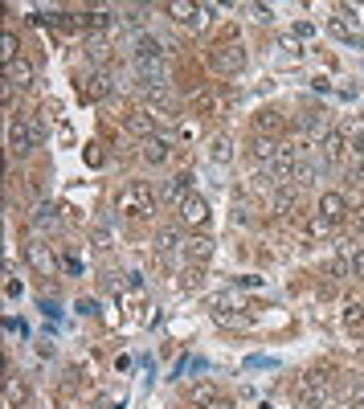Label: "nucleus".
<instances>
[{
    "instance_id": "f257e3e1",
    "label": "nucleus",
    "mask_w": 364,
    "mask_h": 409,
    "mask_svg": "<svg viewBox=\"0 0 364 409\" xmlns=\"http://www.w3.org/2000/svg\"><path fill=\"white\" fill-rule=\"evenodd\" d=\"M336 397V381H331L328 368H319V373H307V376H299V385H295V405L299 409H323Z\"/></svg>"
},
{
    "instance_id": "f03ea898",
    "label": "nucleus",
    "mask_w": 364,
    "mask_h": 409,
    "mask_svg": "<svg viewBox=\"0 0 364 409\" xmlns=\"http://www.w3.org/2000/svg\"><path fill=\"white\" fill-rule=\"evenodd\" d=\"M115 209L123 213V217H148V213H156V193H151V184H144V180L123 184Z\"/></svg>"
},
{
    "instance_id": "7ed1b4c3",
    "label": "nucleus",
    "mask_w": 364,
    "mask_h": 409,
    "mask_svg": "<svg viewBox=\"0 0 364 409\" xmlns=\"http://www.w3.org/2000/svg\"><path fill=\"white\" fill-rule=\"evenodd\" d=\"M41 135H46V131H41L37 119H13V123H9V147H13L17 156L33 152V147L41 144Z\"/></svg>"
},
{
    "instance_id": "20e7f679",
    "label": "nucleus",
    "mask_w": 364,
    "mask_h": 409,
    "mask_svg": "<svg viewBox=\"0 0 364 409\" xmlns=\"http://www.w3.org/2000/svg\"><path fill=\"white\" fill-rule=\"evenodd\" d=\"M246 46H237V41H230V46H217L213 49V70L217 74H242V65H246Z\"/></svg>"
},
{
    "instance_id": "39448f33",
    "label": "nucleus",
    "mask_w": 364,
    "mask_h": 409,
    "mask_svg": "<svg viewBox=\"0 0 364 409\" xmlns=\"http://www.w3.org/2000/svg\"><path fill=\"white\" fill-rule=\"evenodd\" d=\"M299 139H303V144L311 147L315 139H319V144H323V135H328V119H323V115L315 111V115H299Z\"/></svg>"
},
{
    "instance_id": "423d86ee",
    "label": "nucleus",
    "mask_w": 364,
    "mask_h": 409,
    "mask_svg": "<svg viewBox=\"0 0 364 409\" xmlns=\"http://www.w3.org/2000/svg\"><path fill=\"white\" fill-rule=\"evenodd\" d=\"M25 258H29V266H33L37 275H53L58 270V258H53V250L46 242H29L25 245Z\"/></svg>"
},
{
    "instance_id": "0eeeda50",
    "label": "nucleus",
    "mask_w": 364,
    "mask_h": 409,
    "mask_svg": "<svg viewBox=\"0 0 364 409\" xmlns=\"http://www.w3.org/2000/svg\"><path fill=\"white\" fill-rule=\"evenodd\" d=\"M181 217H184V225L188 229H200V225H209V201H205V196H188V201H184L181 205Z\"/></svg>"
},
{
    "instance_id": "6e6552de",
    "label": "nucleus",
    "mask_w": 364,
    "mask_h": 409,
    "mask_svg": "<svg viewBox=\"0 0 364 409\" xmlns=\"http://www.w3.org/2000/svg\"><path fill=\"white\" fill-rule=\"evenodd\" d=\"M168 13H172V21H181V25H193V29H200V25H205V9H200V4H188V0H172V4H168Z\"/></svg>"
},
{
    "instance_id": "1a4fd4ad",
    "label": "nucleus",
    "mask_w": 364,
    "mask_h": 409,
    "mask_svg": "<svg viewBox=\"0 0 364 409\" xmlns=\"http://www.w3.org/2000/svg\"><path fill=\"white\" fill-rule=\"evenodd\" d=\"M4 82H9V86H13V90H25V86H33V65L25 62V58H17V62H9L4 65Z\"/></svg>"
},
{
    "instance_id": "9d476101",
    "label": "nucleus",
    "mask_w": 364,
    "mask_h": 409,
    "mask_svg": "<svg viewBox=\"0 0 364 409\" xmlns=\"http://www.w3.org/2000/svg\"><path fill=\"white\" fill-rule=\"evenodd\" d=\"M344 213H348L344 193H323V196H319V217H328L331 225H336V221H340Z\"/></svg>"
},
{
    "instance_id": "9b49d317",
    "label": "nucleus",
    "mask_w": 364,
    "mask_h": 409,
    "mask_svg": "<svg viewBox=\"0 0 364 409\" xmlns=\"http://www.w3.org/2000/svg\"><path fill=\"white\" fill-rule=\"evenodd\" d=\"M319 152H323V160H344V152H348V135L344 131H328L323 135V144H319Z\"/></svg>"
},
{
    "instance_id": "f8f14e48",
    "label": "nucleus",
    "mask_w": 364,
    "mask_h": 409,
    "mask_svg": "<svg viewBox=\"0 0 364 409\" xmlns=\"http://www.w3.org/2000/svg\"><path fill=\"white\" fill-rule=\"evenodd\" d=\"M127 131H132V135H139V144H144V139H151V135H156V119H151L148 111H132V115H127Z\"/></svg>"
},
{
    "instance_id": "ddd939ff",
    "label": "nucleus",
    "mask_w": 364,
    "mask_h": 409,
    "mask_svg": "<svg viewBox=\"0 0 364 409\" xmlns=\"http://www.w3.org/2000/svg\"><path fill=\"white\" fill-rule=\"evenodd\" d=\"M184 254L197 262V266H205V262L213 258V242H209L205 233H197V238H188V242H184Z\"/></svg>"
},
{
    "instance_id": "4468645a",
    "label": "nucleus",
    "mask_w": 364,
    "mask_h": 409,
    "mask_svg": "<svg viewBox=\"0 0 364 409\" xmlns=\"http://www.w3.org/2000/svg\"><path fill=\"white\" fill-rule=\"evenodd\" d=\"M221 311H250V299L242 291H221L213 299V315H221Z\"/></svg>"
},
{
    "instance_id": "2eb2a0df",
    "label": "nucleus",
    "mask_w": 364,
    "mask_h": 409,
    "mask_svg": "<svg viewBox=\"0 0 364 409\" xmlns=\"http://www.w3.org/2000/svg\"><path fill=\"white\" fill-rule=\"evenodd\" d=\"M139 156H144L148 164H164V160H168V139H164V135H151V139H144V144H139Z\"/></svg>"
},
{
    "instance_id": "dca6fc26",
    "label": "nucleus",
    "mask_w": 364,
    "mask_h": 409,
    "mask_svg": "<svg viewBox=\"0 0 364 409\" xmlns=\"http://www.w3.org/2000/svg\"><path fill=\"white\" fill-rule=\"evenodd\" d=\"M135 62H160V41L148 37V33H139L135 37Z\"/></svg>"
},
{
    "instance_id": "f3484780",
    "label": "nucleus",
    "mask_w": 364,
    "mask_h": 409,
    "mask_svg": "<svg viewBox=\"0 0 364 409\" xmlns=\"http://www.w3.org/2000/svg\"><path fill=\"white\" fill-rule=\"evenodd\" d=\"M168 196L176 201V209H181L184 201L193 196V172H181V176H172V188H168Z\"/></svg>"
},
{
    "instance_id": "a211bd4d",
    "label": "nucleus",
    "mask_w": 364,
    "mask_h": 409,
    "mask_svg": "<svg viewBox=\"0 0 364 409\" xmlns=\"http://www.w3.org/2000/svg\"><path fill=\"white\" fill-rule=\"evenodd\" d=\"M82 95L86 98H107L111 95V74H90V78L82 82Z\"/></svg>"
},
{
    "instance_id": "6ab92c4d",
    "label": "nucleus",
    "mask_w": 364,
    "mask_h": 409,
    "mask_svg": "<svg viewBox=\"0 0 364 409\" xmlns=\"http://www.w3.org/2000/svg\"><path fill=\"white\" fill-rule=\"evenodd\" d=\"M135 70H139V78L148 82L151 90H160V86H164V65H160V62H135Z\"/></svg>"
},
{
    "instance_id": "aec40b11",
    "label": "nucleus",
    "mask_w": 364,
    "mask_h": 409,
    "mask_svg": "<svg viewBox=\"0 0 364 409\" xmlns=\"http://www.w3.org/2000/svg\"><path fill=\"white\" fill-rule=\"evenodd\" d=\"M279 139H270V135H258V139H254V144H250V152H254V156H258V160L262 164H270L274 160V156H279Z\"/></svg>"
},
{
    "instance_id": "412c9836",
    "label": "nucleus",
    "mask_w": 364,
    "mask_h": 409,
    "mask_svg": "<svg viewBox=\"0 0 364 409\" xmlns=\"http://www.w3.org/2000/svg\"><path fill=\"white\" fill-rule=\"evenodd\" d=\"M4 397H9V405H13V409H21L25 401H29V389H25V381L9 376V385H4Z\"/></svg>"
},
{
    "instance_id": "4be33fe9",
    "label": "nucleus",
    "mask_w": 364,
    "mask_h": 409,
    "mask_svg": "<svg viewBox=\"0 0 364 409\" xmlns=\"http://www.w3.org/2000/svg\"><path fill=\"white\" fill-rule=\"evenodd\" d=\"M33 229H41V233H53V229H58V209H53V205H41V209L33 213Z\"/></svg>"
},
{
    "instance_id": "5701e85b",
    "label": "nucleus",
    "mask_w": 364,
    "mask_h": 409,
    "mask_svg": "<svg viewBox=\"0 0 364 409\" xmlns=\"http://www.w3.org/2000/svg\"><path fill=\"white\" fill-rule=\"evenodd\" d=\"M315 176H319V164L307 160V156H299V164H295V180H291V184H311Z\"/></svg>"
},
{
    "instance_id": "b1692460",
    "label": "nucleus",
    "mask_w": 364,
    "mask_h": 409,
    "mask_svg": "<svg viewBox=\"0 0 364 409\" xmlns=\"http://www.w3.org/2000/svg\"><path fill=\"white\" fill-rule=\"evenodd\" d=\"M209 160L213 164H230L233 160V144L225 139V135H217L213 144H209Z\"/></svg>"
},
{
    "instance_id": "393cba45",
    "label": "nucleus",
    "mask_w": 364,
    "mask_h": 409,
    "mask_svg": "<svg viewBox=\"0 0 364 409\" xmlns=\"http://www.w3.org/2000/svg\"><path fill=\"white\" fill-rule=\"evenodd\" d=\"M188 401H193V405H197V409L213 405V401H217V389H213V385H209V381H205V385H197V389L188 393Z\"/></svg>"
},
{
    "instance_id": "a878e982",
    "label": "nucleus",
    "mask_w": 364,
    "mask_h": 409,
    "mask_svg": "<svg viewBox=\"0 0 364 409\" xmlns=\"http://www.w3.org/2000/svg\"><path fill=\"white\" fill-rule=\"evenodd\" d=\"M254 123H258V131H262V135H270V131L282 127V115L279 111H258V115H254Z\"/></svg>"
},
{
    "instance_id": "bb28decb",
    "label": "nucleus",
    "mask_w": 364,
    "mask_h": 409,
    "mask_svg": "<svg viewBox=\"0 0 364 409\" xmlns=\"http://www.w3.org/2000/svg\"><path fill=\"white\" fill-rule=\"evenodd\" d=\"M181 233H176V229H164V233H160V238H156V250H160V254H172V250H181Z\"/></svg>"
},
{
    "instance_id": "cd10ccee",
    "label": "nucleus",
    "mask_w": 364,
    "mask_h": 409,
    "mask_svg": "<svg viewBox=\"0 0 364 409\" xmlns=\"http://www.w3.org/2000/svg\"><path fill=\"white\" fill-rule=\"evenodd\" d=\"M0 58H4V65L17 62V37H13V33H4V37H0Z\"/></svg>"
},
{
    "instance_id": "c85d7f7f",
    "label": "nucleus",
    "mask_w": 364,
    "mask_h": 409,
    "mask_svg": "<svg viewBox=\"0 0 364 409\" xmlns=\"http://www.w3.org/2000/svg\"><path fill=\"white\" fill-rule=\"evenodd\" d=\"M344 324H352V327L364 324V303H356V299L348 303V307H344Z\"/></svg>"
},
{
    "instance_id": "c756f323",
    "label": "nucleus",
    "mask_w": 364,
    "mask_h": 409,
    "mask_svg": "<svg viewBox=\"0 0 364 409\" xmlns=\"http://www.w3.org/2000/svg\"><path fill=\"white\" fill-rule=\"evenodd\" d=\"M331 33H336V37H340V41H348V46L364 49V41H360V37H356V33H348L344 25H340V21H331Z\"/></svg>"
},
{
    "instance_id": "7c9ffc66",
    "label": "nucleus",
    "mask_w": 364,
    "mask_h": 409,
    "mask_svg": "<svg viewBox=\"0 0 364 409\" xmlns=\"http://www.w3.org/2000/svg\"><path fill=\"white\" fill-rule=\"evenodd\" d=\"M102 160H107V156H102V147H99V144L86 147V164H90V168H102Z\"/></svg>"
},
{
    "instance_id": "2f4dec72",
    "label": "nucleus",
    "mask_w": 364,
    "mask_h": 409,
    "mask_svg": "<svg viewBox=\"0 0 364 409\" xmlns=\"http://www.w3.org/2000/svg\"><path fill=\"white\" fill-rule=\"evenodd\" d=\"M291 205H295V196H291V193H279V196H274V213L291 209Z\"/></svg>"
},
{
    "instance_id": "473e14b6",
    "label": "nucleus",
    "mask_w": 364,
    "mask_h": 409,
    "mask_svg": "<svg viewBox=\"0 0 364 409\" xmlns=\"http://www.w3.org/2000/svg\"><path fill=\"white\" fill-rule=\"evenodd\" d=\"M352 275L364 278V250H356V254H352Z\"/></svg>"
},
{
    "instance_id": "72a5a7b5",
    "label": "nucleus",
    "mask_w": 364,
    "mask_h": 409,
    "mask_svg": "<svg viewBox=\"0 0 364 409\" xmlns=\"http://www.w3.org/2000/svg\"><path fill=\"white\" fill-rule=\"evenodd\" d=\"M270 364H274L270 356H250L246 360V368H270Z\"/></svg>"
},
{
    "instance_id": "f704fd0d",
    "label": "nucleus",
    "mask_w": 364,
    "mask_h": 409,
    "mask_svg": "<svg viewBox=\"0 0 364 409\" xmlns=\"http://www.w3.org/2000/svg\"><path fill=\"white\" fill-rule=\"evenodd\" d=\"M328 229H331L328 217H311V233H328Z\"/></svg>"
},
{
    "instance_id": "c9c22d12",
    "label": "nucleus",
    "mask_w": 364,
    "mask_h": 409,
    "mask_svg": "<svg viewBox=\"0 0 364 409\" xmlns=\"http://www.w3.org/2000/svg\"><path fill=\"white\" fill-rule=\"evenodd\" d=\"M250 13L258 16V21H270V9H266V4H250Z\"/></svg>"
},
{
    "instance_id": "e433bc0d",
    "label": "nucleus",
    "mask_w": 364,
    "mask_h": 409,
    "mask_svg": "<svg viewBox=\"0 0 364 409\" xmlns=\"http://www.w3.org/2000/svg\"><path fill=\"white\" fill-rule=\"evenodd\" d=\"M95 242H99V245H102V250H107V245H111V233H107V229H102V225H99V229H95Z\"/></svg>"
},
{
    "instance_id": "4c0bfd02",
    "label": "nucleus",
    "mask_w": 364,
    "mask_h": 409,
    "mask_svg": "<svg viewBox=\"0 0 364 409\" xmlns=\"http://www.w3.org/2000/svg\"><path fill=\"white\" fill-rule=\"evenodd\" d=\"M356 229H360V233H364V209L356 213Z\"/></svg>"
},
{
    "instance_id": "58836bf2",
    "label": "nucleus",
    "mask_w": 364,
    "mask_h": 409,
    "mask_svg": "<svg viewBox=\"0 0 364 409\" xmlns=\"http://www.w3.org/2000/svg\"><path fill=\"white\" fill-rule=\"evenodd\" d=\"M205 409H230V405H225V401H213V405H205Z\"/></svg>"
}]
</instances>
